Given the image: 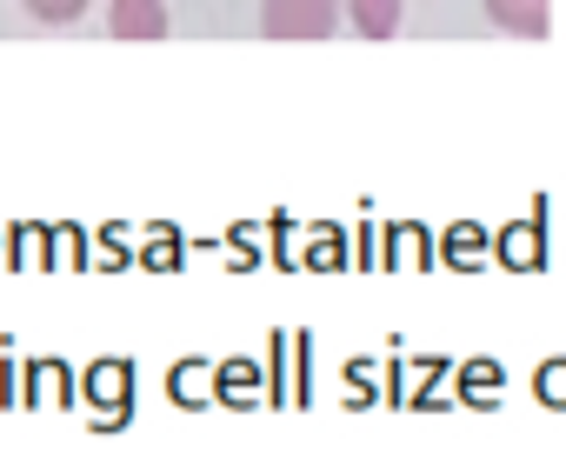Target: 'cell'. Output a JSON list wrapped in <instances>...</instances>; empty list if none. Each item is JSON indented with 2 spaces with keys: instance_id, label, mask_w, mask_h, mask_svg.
Masks as SVG:
<instances>
[{
  "instance_id": "cell-1",
  "label": "cell",
  "mask_w": 566,
  "mask_h": 466,
  "mask_svg": "<svg viewBox=\"0 0 566 466\" xmlns=\"http://www.w3.org/2000/svg\"><path fill=\"white\" fill-rule=\"evenodd\" d=\"M260 34L266 41H334L340 8L334 0H260Z\"/></svg>"
},
{
  "instance_id": "cell-2",
  "label": "cell",
  "mask_w": 566,
  "mask_h": 466,
  "mask_svg": "<svg viewBox=\"0 0 566 466\" xmlns=\"http://www.w3.org/2000/svg\"><path fill=\"white\" fill-rule=\"evenodd\" d=\"M87 400L101 406V426H114V420L127 413V400H134V367H127V360H101V367L87 373Z\"/></svg>"
},
{
  "instance_id": "cell-3",
  "label": "cell",
  "mask_w": 566,
  "mask_h": 466,
  "mask_svg": "<svg viewBox=\"0 0 566 466\" xmlns=\"http://www.w3.org/2000/svg\"><path fill=\"white\" fill-rule=\"evenodd\" d=\"M107 28L120 34V41H167V8L160 0H114V14H107Z\"/></svg>"
},
{
  "instance_id": "cell-4",
  "label": "cell",
  "mask_w": 566,
  "mask_h": 466,
  "mask_svg": "<svg viewBox=\"0 0 566 466\" xmlns=\"http://www.w3.org/2000/svg\"><path fill=\"white\" fill-rule=\"evenodd\" d=\"M486 21L506 28V34H520V41H546V28H553L546 0H486Z\"/></svg>"
},
{
  "instance_id": "cell-5",
  "label": "cell",
  "mask_w": 566,
  "mask_h": 466,
  "mask_svg": "<svg viewBox=\"0 0 566 466\" xmlns=\"http://www.w3.org/2000/svg\"><path fill=\"white\" fill-rule=\"evenodd\" d=\"M347 21H354V34H367V41H394L400 21H407V0H347Z\"/></svg>"
},
{
  "instance_id": "cell-6",
  "label": "cell",
  "mask_w": 566,
  "mask_h": 466,
  "mask_svg": "<svg viewBox=\"0 0 566 466\" xmlns=\"http://www.w3.org/2000/svg\"><path fill=\"white\" fill-rule=\"evenodd\" d=\"M21 8H28L34 21H48V28H67V21L87 14V0H21Z\"/></svg>"
},
{
  "instance_id": "cell-7",
  "label": "cell",
  "mask_w": 566,
  "mask_h": 466,
  "mask_svg": "<svg viewBox=\"0 0 566 466\" xmlns=\"http://www.w3.org/2000/svg\"><path fill=\"white\" fill-rule=\"evenodd\" d=\"M539 400L546 406H566V360H546L539 367Z\"/></svg>"
},
{
  "instance_id": "cell-8",
  "label": "cell",
  "mask_w": 566,
  "mask_h": 466,
  "mask_svg": "<svg viewBox=\"0 0 566 466\" xmlns=\"http://www.w3.org/2000/svg\"><path fill=\"white\" fill-rule=\"evenodd\" d=\"M467 393H473V400H486V393H493V360H473V373H467Z\"/></svg>"
}]
</instances>
